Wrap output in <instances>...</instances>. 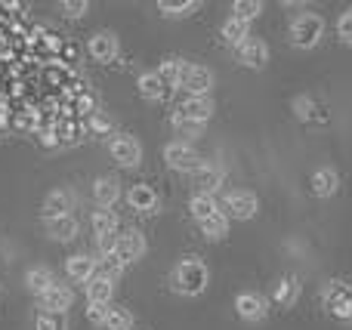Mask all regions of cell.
<instances>
[{"label": "cell", "mask_w": 352, "mask_h": 330, "mask_svg": "<svg viewBox=\"0 0 352 330\" xmlns=\"http://www.w3.org/2000/svg\"><path fill=\"white\" fill-rule=\"evenodd\" d=\"M25 287L34 296H43L50 287H56V275L47 266H34V269H28V275H25Z\"/></svg>", "instance_id": "19"}, {"label": "cell", "mask_w": 352, "mask_h": 330, "mask_svg": "<svg viewBox=\"0 0 352 330\" xmlns=\"http://www.w3.org/2000/svg\"><path fill=\"white\" fill-rule=\"evenodd\" d=\"M188 213H192L198 222H204V220H210V216H217V213H219L217 198H213V195H201V191H198V195L188 201Z\"/></svg>", "instance_id": "24"}, {"label": "cell", "mask_w": 352, "mask_h": 330, "mask_svg": "<svg viewBox=\"0 0 352 330\" xmlns=\"http://www.w3.org/2000/svg\"><path fill=\"white\" fill-rule=\"evenodd\" d=\"M337 37L343 43H352V12H343L340 22H337Z\"/></svg>", "instance_id": "37"}, {"label": "cell", "mask_w": 352, "mask_h": 330, "mask_svg": "<svg viewBox=\"0 0 352 330\" xmlns=\"http://www.w3.org/2000/svg\"><path fill=\"white\" fill-rule=\"evenodd\" d=\"M195 185L201 189V195H213V191L223 185V170L213 164H201L195 170Z\"/></svg>", "instance_id": "20"}, {"label": "cell", "mask_w": 352, "mask_h": 330, "mask_svg": "<svg viewBox=\"0 0 352 330\" xmlns=\"http://www.w3.org/2000/svg\"><path fill=\"white\" fill-rule=\"evenodd\" d=\"M65 272H68L72 281H90L99 269H96V259L93 257H87V253H74V257H68Z\"/></svg>", "instance_id": "14"}, {"label": "cell", "mask_w": 352, "mask_h": 330, "mask_svg": "<svg viewBox=\"0 0 352 330\" xmlns=\"http://www.w3.org/2000/svg\"><path fill=\"white\" fill-rule=\"evenodd\" d=\"M118 216H115V210H96L93 213V232L99 235V238H115V232H118Z\"/></svg>", "instance_id": "27"}, {"label": "cell", "mask_w": 352, "mask_h": 330, "mask_svg": "<svg viewBox=\"0 0 352 330\" xmlns=\"http://www.w3.org/2000/svg\"><path fill=\"white\" fill-rule=\"evenodd\" d=\"M111 296H115V281L105 275H93L90 281H87V300L90 303H102V306H109Z\"/></svg>", "instance_id": "18"}, {"label": "cell", "mask_w": 352, "mask_h": 330, "mask_svg": "<svg viewBox=\"0 0 352 330\" xmlns=\"http://www.w3.org/2000/svg\"><path fill=\"white\" fill-rule=\"evenodd\" d=\"M324 309L343 321L352 318V287H346L340 281L328 284V290H324Z\"/></svg>", "instance_id": "5"}, {"label": "cell", "mask_w": 352, "mask_h": 330, "mask_svg": "<svg viewBox=\"0 0 352 330\" xmlns=\"http://www.w3.org/2000/svg\"><path fill=\"white\" fill-rule=\"evenodd\" d=\"M235 56L244 68H263L269 62V47L263 40H256V37H248L241 47H235Z\"/></svg>", "instance_id": "8"}, {"label": "cell", "mask_w": 352, "mask_h": 330, "mask_svg": "<svg viewBox=\"0 0 352 330\" xmlns=\"http://www.w3.org/2000/svg\"><path fill=\"white\" fill-rule=\"evenodd\" d=\"M90 56L96 62H111L118 56V37L111 31H99L90 40Z\"/></svg>", "instance_id": "17"}, {"label": "cell", "mask_w": 352, "mask_h": 330, "mask_svg": "<svg viewBox=\"0 0 352 330\" xmlns=\"http://www.w3.org/2000/svg\"><path fill=\"white\" fill-rule=\"evenodd\" d=\"M164 161L173 167V170H179V173H195L201 167V158H198V152H195L188 142H170V145L164 148Z\"/></svg>", "instance_id": "4"}, {"label": "cell", "mask_w": 352, "mask_h": 330, "mask_svg": "<svg viewBox=\"0 0 352 330\" xmlns=\"http://www.w3.org/2000/svg\"><path fill=\"white\" fill-rule=\"evenodd\" d=\"M41 306L43 312H56V315H65L68 309L74 306V294L65 287V284H56V287H50L47 294L41 296Z\"/></svg>", "instance_id": "11"}, {"label": "cell", "mask_w": 352, "mask_h": 330, "mask_svg": "<svg viewBox=\"0 0 352 330\" xmlns=\"http://www.w3.org/2000/svg\"><path fill=\"white\" fill-rule=\"evenodd\" d=\"M74 210V195L65 189H56L47 195V201H43V220H59V216H72Z\"/></svg>", "instance_id": "9"}, {"label": "cell", "mask_w": 352, "mask_h": 330, "mask_svg": "<svg viewBox=\"0 0 352 330\" xmlns=\"http://www.w3.org/2000/svg\"><path fill=\"white\" fill-rule=\"evenodd\" d=\"M324 34V19L318 12H300L291 22V40L300 49H312Z\"/></svg>", "instance_id": "2"}, {"label": "cell", "mask_w": 352, "mask_h": 330, "mask_svg": "<svg viewBox=\"0 0 352 330\" xmlns=\"http://www.w3.org/2000/svg\"><path fill=\"white\" fill-rule=\"evenodd\" d=\"M179 115L192 117V121H198V123H207L210 115H213V99L210 96H186Z\"/></svg>", "instance_id": "15"}, {"label": "cell", "mask_w": 352, "mask_h": 330, "mask_svg": "<svg viewBox=\"0 0 352 330\" xmlns=\"http://www.w3.org/2000/svg\"><path fill=\"white\" fill-rule=\"evenodd\" d=\"M176 86H182L188 96H210L213 74L207 71L204 65H192V62H186V65H182V74H179V84Z\"/></svg>", "instance_id": "3"}, {"label": "cell", "mask_w": 352, "mask_h": 330, "mask_svg": "<svg viewBox=\"0 0 352 330\" xmlns=\"http://www.w3.org/2000/svg\"><path fill=\"white\" fill-rule=\"evenodd\" d=\"M109 152L121 167H136L142 161V148L133 136H115V139L109 142Z\"/></svg>", "instance_id": "7"}, {"label": "cell", "mask_w": 352, "mask_h": 330, "mask_svg": "<svg viewBox=\"0 0 352 330\" xmlns=\"http://www.w3.org/2000/svg\"><path fill=\"white\" fill-rule=\"evenodd\" d=\"M337 189H340V176H337V170L322 167V170L312 173V195L316 198H331V195H337Z\"/></svg>", "instance_id": "16"}, {"label": "cell", "mask_w": 352, "mask_h": 330, "mask_svg": "<svg viewBox=\"0 0 352 330\" xmlns=\"http://www.w3.org/2000/svg\"><path fill=\"white\" fill-rule=\"evenodd\" d=\"M173 130H176L179 136H188V139H198V136H204V123L192 121V117L179 115V111L173 115Z\"/></svg>", "instance_id": "32"}, {"label": "cell", "mask_w": 352, "mask_h": 330, "mask_svg": "<svg viewBox=\"0 0 352 330\" xmlns=\"http://www.w3.org/2000/svg\"><path fill=\"white\" fill-rule=\"evenodd\" d=\"M294 111H297V117L309 121V117H312V99L309 96H297V99H294Z\"/></svg>", "instance_id": "39"}, {"label": "cell", "mask_w": 352, "mask_h": 330, "mask_svg": "<svg viewBox=\"0 0 352 330\" xmlns=\"http://www.w3.org/2000/svg\"><path fill=\"white\" fill-rule=\"evenodd\" d=\"M93 198H96V204L102 210L115 207L118 198H121V182H118L115 176H99L96 185H93Z\"/></svg>", "instance_id": "13"}, {"label": "cell", "mask_w": 352, "mask_h": 330, "mask_svg": "<svg viewBox=\"0 0 352 330\" xmlns=\"http://www.w3.org/2000/svg\"><path fill=\"white\" fill-rule=\"evenodd\" d=\"M182 65H186V62H182V59H164V62H161V65H158V78L164 80V84H179Z\"/></svg>", "instance_id": "34"}, {"label": "cell", "mask_w": 352, "mask_h": 330, "mask_svg": "<svg viewBox=\"0 0 352 330\" xmlns=\"http://www.w3.org/2000/svg\"><path fill=\"white\" fill-rule=\"evenodd\" d=\"M87 10H90V3H87V0H65V3H62V12H65L68 19L84 16Z\"/></svg>", "instance_id": "36"}, {"label": "cell", "mask_w": 352, "mask_h": 330, "mask_svg": "<svg viewBox=\"0 0 352 330\" xmlns=\"http://www.w3.org/2000/svg\"><path fill=\"white\" fill-rule=\"evenodd\" d=\"M297 300H300V284H297V278H281V281L275 284V303H278L281 309H291Z\"/></svg>", "instance_id": "26"}, {"label": "cell", "mask_w": 352, "mask_h": 330, "mask_svg": "<svg viewBox=\"0 0 352 330\" xmlns=\"http://www.w3.org/2000/svg\"><path fill=\"white\" fill-rule=\"evenodd\" d=\"M219 31H223L226 43H232V47H241V43L250 37V22H241V19L232 16V19H226Z\"/></svg>", "instance_id": "25"}, {"label": "cell", "mask_w": 352, "mask_h": 330, "mask_svg": "<svg viewBox=\"0 0 352 330\" xmlns=\"http://www.w3.org/2000/svg\"><path fill=\"white\" fill-rule=\"evenodd\" d=\"M201 226V232H204V238H210V241H219V238H226L229 235V216L219 210L217 216H210V220H204V222H198Z\"/></svg>", "instance_id": "28"}, {"label": "cell", "mask_w": 352, "mask_h": 330, "mask_svg": "<svg viewBox=\"0 0 352 330\" xmlns=\"http://www.w3.org/2000/svg\"><path fill=\"white\" fill-rule=\"evenodd\" d=\"M235 309L244 321H263L266 318V300H263L260 294H238Z\"/></svg>", "instance_id": "12"}, {"label": "cell", "mask_w": 352, "mask_h": 330, "mask_svg": "<svg viewBox=\"0 0 352 330\" xmlns=\"http://www.w3.org/2000/svg\"><path fill=\"white\" fill-rule=\"evenodd\" d=\"M260 12H263L260 0H235V3H232V16L241 19V22H250V19H256Z\"/></svg>", "instance_id": "33"}, {"label": "cell", "mask_w": 352, "mask_h": 330, "mask_svg": "<svg viewBox=\"0 0 352 330\" xmlns=\"http://www.w3.org/2000/svg\"><path fill=\"white\" fill-rule=\"evenodd\" d=\"M78 220L74 216H59V220H47V235L53 241H72L78 235Z\"/></svg>", "instance_id": "22"}, {"label": "cell", "mask_w": 352, "mask_h": 330, "mask_svg": "<svg viewBox=\"0 0 352 330\" xmlns=\"http://www.w3.org/2000/svg\"><path fill=\"white\" fill-rule=\"evenodd\" d=\"M37 330H65V315H56V312H41L34 318Z\"/></svg>", "instance_id": "35"}, {"label": "cell", "mask_w": 352, "mask_h": 330, "mask_svg": "<svg viewBox=\"0 0 352 330\" xmlns=\"http://www.w3.org/2000/svg\"><path fill=\"white\" fill-rule=\"evenodd\" d=\"M207 281H210V272H207V266L201 263L198 257L182 259V263L173 269V275H170L173 290H176V294H182V296H198V294H204V290H207Z\"/></svg>", "instance_id": "1"}, {"label": "cell", "mask_w": 352, "mask_h": 330, "mask_svg": "<svg viewBox=\"0 0 352 330\" xmlns=\"http://www.w3.org/2000/svg\"><path fill=\"white\" fill-rule=\"evenodd\" d=\"M127 201L133 210H155L158 207V195H155L152 185H133V189L127 191Z\"/></svg>", "instance_id": "23"}, {"label": "cell", "mask_w": 352, "mask_h": 330, "mask_svg": "<svg viewBox=\"0 0 352 330\" xmlns=\"http://www.w3.org/2000/svg\"><path fill=\"white\" fill-rule=\"evenodd\" d=\"M136 86H140V96H142V99H148V102H158V99H164V90H167V84L158 78V71H146V74H140Z\"/></svg>", "instance_id": "21"}, {"label": "cell", "mask_w": 352, "mask_h": 330, "mask_svg": "<svg viewBox=\"0 0 352 330\" xmlns=\"http://www.w3.org/2000/svg\"><path fill=\"white\" fill-rule=\"evenodd\" d=\"M198 0H179V3H170V0H161L158 3V10H161V16H167V19H182V16H192L195 10H198Z\"/></svg>", "instance_id": "30"}, {"label": "cell", "mask_w": 352, "mask_h": 330, "mask_svg": "<svg viewBox=\"0 0 352 330\" xmlns=\"http://www.w3.org/2000/svg\"><path fill=\"white\" fill-rule=\"evenodd\" d=\"M118 257L124 259V266L127 263H136V259L146 257V238H142L140 232H124L118 235Z\"/></svg>", "instance_id": "10"}, {"label": "cell", "mask_w": 352, "mask_h": 330, "mask_svg": "<svg viewBox=\"0 0 352 330\" xmlns=\"http://www.w3.org/2000/svg\"><path fill=\"white\" fill-rule=\"evenodd\" d=\"M349 12H352V10H349Z\"/></svg>", "instance_id": "40"}, {"label": "cell", "mask_w": 352, "mask_h": 330, "mask_svg": "<svg viewBox=\"0 0 352 330\" xmlns=\"http://www.w3.org/2000/svg\"><path fill=\"white\" fill-rule=\"evenodd\" d=\"M256 210H260V201H256L254 191H229V198H226V216L229 220H250Z\"/></svg>", "instance_id": "6"}, {"label": "cell", "mask_w": 352, "mask_h": 330, "mask_svg": "<svg viewBox=\"0 0 352 330\" xmlns=\"http://www.w3.org/2000/svg\"><path fill=\"white\" fill-rule=\"evenodd\" d=\"M96 269H99V275H105V278H111V281H115V278L121 275V269H124V259L118 257V250L99 253V259H96Z\"/></svg>", "instance_id": "29"}, {"label": "cell", "mask_w": 352, "mask_h": 330, "mask_svg": "<svg viewBox=\"0 0 352 330\" xmlns=\"http://www.w3.org/2000/svg\"><path fill=\"white\" fill-rule=\"evenodd\" d=\"M111 306H102V303H90V309H87V318L93 321V325H105V315H109Z\"/></svg>", "instance_id": "38"}, {"label": "cell", "mask_w": 352, "mask_h": 330, "mask_svg": "<svg viewBox=\"0 0 352 330\" xmlns=\"http://www.w3.org/2000/svg\"><path fill=\"white\" fill-rule=\"evenodd\" d=\"M105 330H133V315L121 306H111L109 315H105Z\"/></svg>", "instance_id": "31"}]
</instances>
